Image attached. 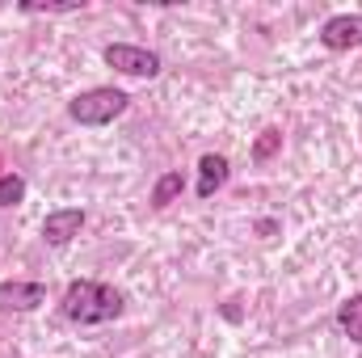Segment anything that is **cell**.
<instances>
[{
	"label": "cell",
	"mask_w": 362,
	"mask_h": 358,
	"mask_svg": "<svg viewBox=\"0 0 362 358\" xmlns=\"http://www.w3.org/2000/svg\"><path fill=\"white\" fill-rule=\"evenodd\" d=\"M122 308H127V295H122L118 287L93 282V278L68 282V291H64V299H59V312H64V321H72V325H110V321L122 316Z\"/></svg>",
	"instance_id": "cell-1"
},
{
	"label": "cell",
	"mask_w": 362,
	"mask_h": 358,
	"mask_svg": "<svg viewBox=\"0 0 362 358\" xmlns=\"http://www.w3.org/2000/svg\"><path fill=\"white\" fill-rule=\"evenodd\" d=\"M127 105H131V97L122 89H114V85H93V89L76 93V97L68 101V118L81 122V127H105V122L122 118Z\"/></svg>",
	"instance_id": "cell-2"
},
{
	"label": "cell",
	"mask_w": 362,
	"mask_h": 358,
	"mask_svg": "<svg viewBox=\"0 0 362 358\" xmlns=\"http://www.w3.org/2000/svg\"><path fill=\"white\" fill-rule=\"evenodd\" d=\"M101 59H105L114 72H122V76H144V81L160 76V68H165V59H160L156 51L135 47V42H110V47L101 51Z\"/></svg>",
	"instance_id": "cell-3"
},
{
	"label": "cell",
	"mask_w": 362,
	"mask_h": 358,
	"mask_svg": "<svg viewBox=\"0 0 362 358\" xmlns=\"http://www.w3.org/2000/svg\"><path fill=\"white\" fill-rule=\"evenodd\" d=\"M42 304H47V282H25V278H4L0 282V316L38 312Z\"/></svg>",
	"instance_id": "cell-4"
},
{
	"label": "cell",
	"mask_w": 362,
	"mask_h": 358,
	"mask_svg": "<svg viewBox=\"0 0 362 358\" xmlns=\"http://www.w3.org/2000/svg\"><path fill=\"white\" fill-rule=\"evenodd\" d=\"M81 228H85V211L81 207H55L42 219V241L51 249H64V245H72L81 236Z\"/></svg>",
	"instance_id": "cell-5"
},
{
	"label": "cell",
	"mask_w": 362,
	"mask_h": 358,
	"mask_svg": "<svg viewBox=\"0 0 362 358\" xmlns=\"http://www.w3.org/2000/svg\"><path fill=\"white\" fill-rule=\"evenodd\" d=\"M320 47L325 51H354L362 47V13H337L320 25Z\"/></svg>",
	"instance_id": "cell-6"
},
{
	"label": "cell",
	"mask_w": 362,
	"mask_h": 358,
	"mask_svg": "<svg viewBox=\"0 0 362 358\" xmlns=\"http://www.w3.org/2000/svg\"><path fill=\"white\" fill-rule=\"evenodd\" d=\"M232 178V161L223 156V152H206L202 161H198V198L206 202V198H215V190H223Z\"/></svg>",
	"instance_id": "cell-7"
},
{
	"label": "cell",
	"mask_w": 362,
	"mask_h": 358,
	"mask_svg": "<svg viewBox=\"0 0 362 358\" xmlns=\"http://www.w3.org/2000/svg\"><path fill=\"white\" fill-rule=\"evenodd\" d=\"M337 329H341L354 346H362V291L337 304Z\"/></svg>",
	"instance_id": "cell-8"
},
{
	"label": "cell",
	"mask_w": 362,
	"mask_h": 358,
	"mask_svg": "<svg viewBox=\"0 0 362 358\" xmlns=\"http://www.w3.org/2000/svg\"><path fill=\"white\" fill-rule=\"evenodd\" d=\"M181 194H185V178H181V169H169V173H160V178H156L148 202H152L156 211H165V207H173V202H177Z\"/></svg>",
	"instance_id": "cell-9"
},
{
	"label": "cell",
	"mask_w": 362,
	"mask_h": 358,
	"mask_svg": "<svg viewBox=\"0 0 362 358\" xmlns=\"http://www.w3.org/2000/svg\"><path fill=\"white\" fill-rule=\"evenodd\" d=\"M17 8H21L25 17H64V13H81L85 0H64V4H51V0H47V4H42V0H21Z\"/></svg>",
	"instance_id": "cell-10"
},
{
	"label": "cell",
	"mask_w": 362,
	"mask_h": 358,
	"mask_svg": "<svg viewBox=\"0 0 362 358\" xmlns=\"http://www.w3.org/2000/svg\"><path fill=\"white\" fill-rule=\"evenodd\" d=\"M25 202V178L21 173H0V211H13Z\"/></svg>",
	"instance_id": "cell-11"
},
{
	"label": "cell",
	"mask_w": 362,
	"mask_h": 358,
	"mask_svg": "<svg viewBox=\"0 0 362 358\" xmlns=\"http://www.w3.org/2000/svg\"><path fill=\"white\" fill-rule=\"evenodd\" d=\"M278 148H282V131H278V127H270V131H262V139L253 144V161H270Z\"/></svg>",
	"instance_id": "cell-12"
}]
</instances>
